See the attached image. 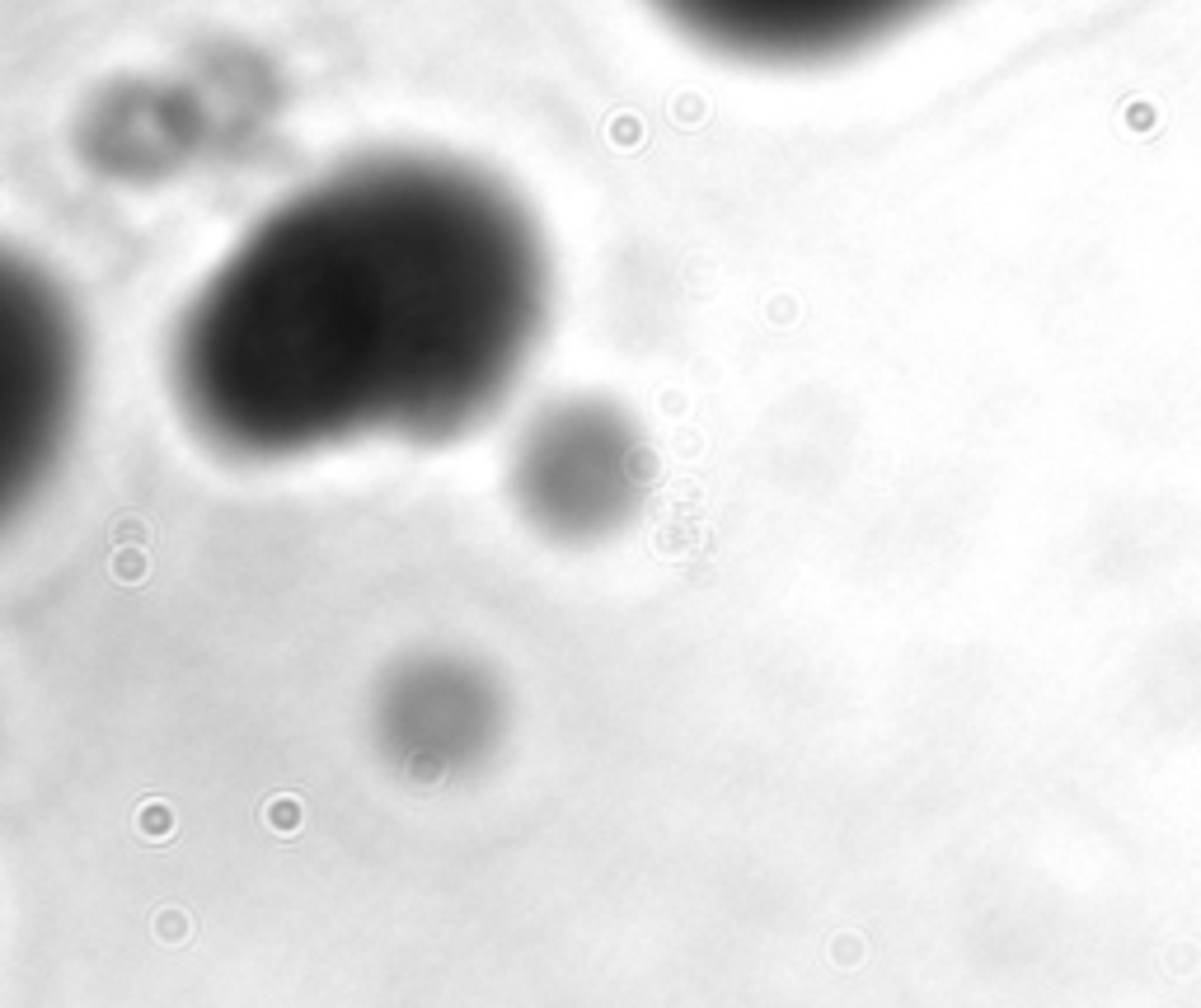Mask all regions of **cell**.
Masks as SVG:
<instances>
[{"mask_svg": "<svg viewBox=\"0 0 1201 1008\" xmlns=\"http://www.w3.org/2000/svg\"><path fill=\"white\" fill-rule=\"evenodd\" d=\"M653 460L643 432L600 395L555 399L522 427L508 489L522 521L555 544H600L639 516Z\"/></svg>", "mask_w": 1201, "mask_h": 1008, "instance_id": "2", "label": "cell"}, {"mask_svg": "<svg viewBox=\"0 0 1201 1008\" xmlns=\"http://www.w3.org/2000/svg\"><path fill=\"white\" fill-rule=\"evenodd\" d=\"M508 737V690L479 657L422 647L385 667L371 694V741L395 774L451 784L479 774Z\"/></svg>", "mask_w": 1201, "mask_h": 1008, "instance_id": "3", "label": "cell"}, {"mask_svg": "<svg viewBox=\"0 0 1201 1008\" xmlns=\"http://www.w3.org/2000/svg\"><path fill=\"white\" fill-rule=\"evenodd\" d=\"M555 272L526 202L442 156H375L277 202L188 295L170 395L207 450L287 465L461 442L508 403Z\"/></svg>", "mask_w": 1201, "mask_h": 1008, "instance_id": "1", "label": "cell"}, {"mask_svg": "<svg viewBox=\"0 0 1201 1008\" xmlns=\"http://www.w3.org/2000/svg\"><path fill=\"white\" fill-rule=\"evenodd\" d=\"M0 479L29 489L62 446L76 403V329L43 277L15 272L0 324Z\"/></svg>", "mask_w": 1201, "mask_h": 1008, "instance_id": "4", "label": "cell"}, {"mask_svg": "<svg viewBox=\"0 0 1201 1008\" xmlns=\"http://www.w3.org/2000/svg\"><path fill=\"white\" fill-rule=\"evenodd\" d=\"M686 38L756 66H817L874 47L944 0H653Z\"/></svg>", "mask_w": 1201, "mask_h": 1008, "instance_id": "5", "label": "cell"}]
</instances>
